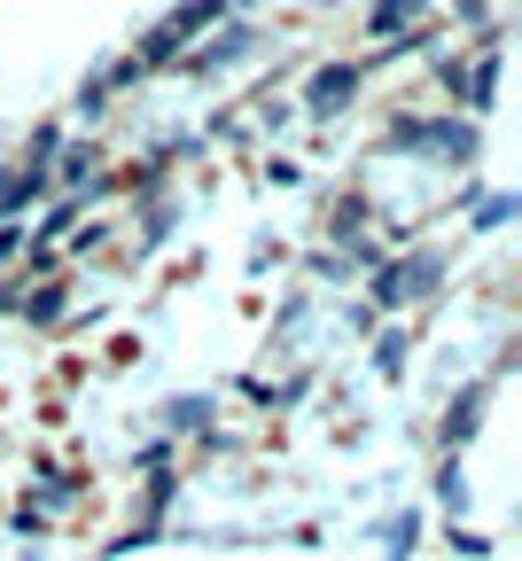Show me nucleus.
<instances>
[{"label":"nucleus","mask_w":522,"mask_h":561,"mask_svg":"<svg viewBox=\"0 0 522 561\" xmlns=\"http://www.w3.org/2000/svg\"><path fill=\"white\" fill-rule=\"evenodd\" d=\"M429 280H436V257H413V265H398V273H383V305H406L413 289H429Z\"/></svg>","instance_id":"f257e3e1"},{"label":"nucleus","mask_w":522,"mask_h":561,"mask_svg":"<svg viewBox=\"0 0 522 561\" xmlns=\"http://www.w3.org/2000/svg\"><path fill=\"white\" fill-rule=\"evenodd\" d=\"M351 87H359V70L336 62V70H320V79L305 87V110H336V102H351Z\"/></svg>","instance_id":"f03ea898"},{"label":"nucleus","mask_w":522,"mask_h":561,"mask_svg":"<svg viewBox=\"0 0 522 561\" xmlns=\"http://www.w3.org/2000/svg\"><path fill=\"white\" fill-rule=\"evenodd\" d=\"M39 195H47L39 172H9V180H0V210H24V203H39Z\"/></svg>","instance_id":"7ed1b4c3"},{"label":"nucleus","mask_w":522,"mask_h":561,"mask_svg":"<svg viewBox=\"0 0 522 561\" xmlns=\"http://www.w3.org/2000/svg\"><path fill=\"white\" fill-rule=\"evenodd\" d=\"M94 172H102V157H94V149H70V157H63V187H87Z\"/></svg>","instance_id":"20e7f679"},{"label":"nucleus","mask_w":522,"mask_h":561,"mask_svg":"<svg viewBox=\"0 0 522 561\" xmlns=\"http://www.w3.org/2000/svg\"><path fill=\"white\" fill-rule=\"evenodd\" d=\"M24 312H32V320H63V280H39Z\"/></svg>","instance_id":"39448f33"},{"label":"nucleus","mask_w":522,"mask_h":561,"mask_svg":"<svg viewBox=\"0 0 522 561\" xmlns=\"http://www.w3.org/2000/svg\"><path fill=\"white\" fill-rule=\"evenodd\" d=\"M421 16V0H383L375 9V32H398V24H413Z\"/></svg>","instance_id":"423d86ee"},{"label":"nucleus","mask_w":522,"mask_h":561,"mask_svg":"<svg viewBox=\"0 0 522 561\" xmlns=\"http://www.w3.org/2000/svg\"><path fill=\"white\" fill-rule=\"evenodd\" d=\"M476 405H484V398H461V405H453V413H444V437H453V445H461V437H468V421H476Z\"/></svg>","instance_id":"0eeeda50"},{"label":"nucleus","mask_w":522,"mask_h":561,"mask_svg":"<svg viewBox=\"0 0 522 561\" xmlns=\"http://www.w3.org/2000/svg\"><path fill=\"white\" fill-rule=\"evenodd\" d=\"M16 250H24V227H0V265H9Z\"/></svg>","instance_id":"6e6552de"}]
</instances>
